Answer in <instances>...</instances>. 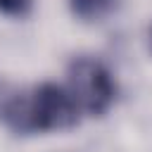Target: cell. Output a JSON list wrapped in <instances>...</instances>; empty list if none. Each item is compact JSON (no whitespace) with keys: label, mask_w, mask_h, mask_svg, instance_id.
Wrapping results in <instances>:
<instances>
[{"label":"cell","mask_w":152,"mask_h":152,"mask_svg":"<svg viewBox=\"0 0 152 152\" xmlns=\"http://www.w3.org/2000/svg\"><path fill=\"white\" fill-rule=\"evenodd\" d=\"M71 93L55 83H40L31 93H12L0 102V119L14 133L64 131L78 124Z\"/></svg>","instance_id":"obj_1"},{"label":"cell","mask_w":152,"mask_h":152,"mask_svg":"<svg viewBox=\"0 0 152 152\" xmlns=\"http://www.w3.org/2000/svg\"><path fill=\"white\" fill-rule=\"evenodd\" d=\"M66 78H69V93L76 102V107L90 116H102L116 95V86L114 78L109 74V69L95 59V57H74L69 62L66 69Z\"/></svg>","instance_id":"obj_2"},{"label":"cell","mask_w":152,"mask_h":152,"mask_svg":"<svg viewBox=\"0 0 152 152\" xmlns=\"http://www.w3.org/2000/svg\"><path fill=\"white\" fill-rule=\"evenodd\" d=\"M114 0H71V10L81 19H100L112 10Z\"/></svg>","instance_id":"obj_3"},{"label":"cell","mask_w":152,"mask_h":152,"mask_svg":"<svg viewBox=\"0 0 152 152\" xmlns=\"http://www.w3.org/2000/svg\"><path fill=\"white\" fill-rule=\"evenodd\" d=\"M31 10V0H0V12L7 17H24Z\"/></svg>","instance_id":"obj_4"},{"label":"cell","mask_w":152,"mask_h":152,"mask_svg":"<svg viewBox=\"0 0 152 152\" xmlns=\"http://www.w3.org/2000/svg\"><path fill=\"white\" fill-rule=\"evenodd\" d=\"M150 43H152V31H150Z\"/></svg>","instance_id":"obj_5"}]
</instances>
